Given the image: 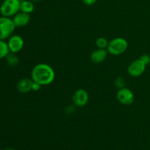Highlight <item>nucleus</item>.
<instances>
[{"label":"nucleus","mask_w":150,"mask_h":150,"mask_svg":"<svg viewBox=\"0 0 150 150\" xmlns=\"http://www.w3.org/2000/svg\"><path fill=\"white\" fill-rule=\"evenodd\" d=\"M33 81L41 86L49 85L55 79V72L52 67L45 63H40L33 67L31 73Z\"/></svg>","instance_id":"f257e3e1"},{"label":"nucleus","mask_w":150,"mask_h":150,"mask_svg":"<svg viewBox=\"0 0 150 150\" xmlns=\"http://www.w3.org/2000/svg\"><path fill=\"white\" fill-rule=\"evenodd\" d=\"M20 0H4L0 5V14L5 17L12 18L20 11Z\"/></svg>","instance_id":"f03ea898"},{"label":"nucleus","mask_w":150,"mask_h":150,"mask_svg":"<svg viewBox=\"0 0 150 150\" xmlns=\"http://www.w3.org/2000/svg\"><path fill=\"white\" fill-rule=\"evenodd\" d=\"M128 47L127 41L123 38H116L108 42L107 46L108 53L111 55L118 56L121 55L126 51Z\"/></svg>","instance_id":"7ed1b4c3"},{"label":"nucleus","mask_w":150,"mask_h":150,"mask_svg":"<svg viewBox=\"0 0 150 150\" xmlns=\"http://www.w3.org/2000/svg\"><path fill=\"white\" fill-rule=\"evenodd\" d=\"M16 26L13 18L1 16L0 17V40H5L13 35Z\"/></svg>","instance_id":"20e7f679"},{"label":"nucleus","mask_w":150,"mask_h":150,"mask_svg":"<svg viewBox=\"0 0 150 150\" xmlns=\"http://www.w3.org/2000/svg\"><path fill=\"white\" fill-rule=\"evenodd\" d=\"M146 67V65L144 63V62L140 59H138L130 63L127 67V73L131 77L137 78L144 73Z\"/></svg>","instance_id":"39448f33"},{"label":"nucleus","mask_w":150,"mask_h":150,"mask_svg":"<svg viewBox=\"0 0 150 150\" xmlns=\"http://www.w3.org/2000/svg\"><path fill=\"white\" fill-rule=\"evenodd\" d=\"M117 98L119 102L125 105H130L134 102L135 95L132 90L127 87L119 89L117 93Z\"/></svg>","instance_id":"423d86ee"},{"label":"nucleus","mask_w":150,"mask_h":150,"mask_svg":"<svg viewBox=\"0 0 150 150\" xmlns=\"http://www.w3.org/2000/svg\"><path fill=\"white\" fill-rule=\"evenodd\" d=\"M7 45L10 53L18 54L23 48L24 41L23 38L18 35H13L7 39Z\"/></svg>","instance_id":"0eeeda50"},{"label":"nucleus","mask_w":150,"mask_h":150,"mask_svg":"<svg viewBox=\"0 0 150 150\" xmlns=\"http://www.w3.org/2000/svg\"><path fill=\"white\" fill-rule=\"evenodd\" d=\"M73 102L76 106H85L88 103V102H89V94H88V92L85 89H78L73 94Z\"/></svg>","instance_id":"6e6552de"},{"label":"nucleus","mask_w":150,"mask_h":150,"mask_svg":"<svg viewBox=\"0 0 150 150\" xmlns=\"http://www.w3.org/2000/svg\"><path fill=\"white\" fill-rule=\"evenodd\" d=\"M31 20L30 15L19 11L13 17V21L16 27H23L26 26Z\"/></svg>","instance_id":"1a4fd4ad"},{"label":"nucleus","mask_w":150,"mask_h":150,"mask_svg":"<svg viewBox=\"0 0 150 150\" xmlns=\"http://www.w3.org/2000/svg\"><path fill=\"white\" fill-rule=\"evenodd\" d=\"M108 55V51L105 48H98L91 54V61L95 64H100L105 61Z\"/></svg>","instance_id":"9d476101"},{"label":"nucleus","mask_w":150,"mask_h":150,"mask_svg":"<svg viewBox=\"0 0 150 150\" xmlns=\"http://www.w3.org/2000/svg\"><path fill=\"white\" fill-rule=\"evenodd\" d=\"M32 84H33V80L32 79L24 78V79H21L18 82L17 89L21 93H28L32 90Z\"/></svg>","instance_id":"9b49d317"},{"label":"nucleus","mask_w":150,"mask_h":150,"mask_svg":"<svg viewBox=\"0 0 150 150\" xmlns=\"http://www.w3.org/2000/svg\"><path fill=\"white\" fill-rule=\"evenodd\" d=\"M34 10H35V5H34L33 2L32 1H29V0L21 1L20 11L30 14Z\"/></svg>","instance_id":"f8f14e48"},{"label":"nucleus","mask_w":150,"mask_h":150,"mask_svg":"<svg viewBox=\"0 0 150 150\" xmlns=\"http://www.w3.org/2000/svg\"><path fill=\"white\" fill-rule=\"evenodd\" d=\"M10 53L7 42L5 40H0V59H5L6 57Z\"/></svg>","instance_id":"ddd939ff"},{"label":"nucleus","mask_w":150,"mask_h":150,"mask_svg":"<svg viewBox=\"0 0 150 150\" xmlns=\"http://www.w3.org/2000/svg\"><path fill=\"white\" fill-rule=\"evenodd\" d=\"M5 59L7 64L10 67H16L19 63V59L17 56H16V54H13V53H10L6 57Z\"/></svg>","instance_id":"4468645a"},{"label":"nucleus","mask_w":150,"mask_h":150,"mask_svg":"<svg viewBox=\"0 0 150 150\" xmlns=\"http://www.w3.org/2000/svg\"><path fill=\"white\" fill-rule=\"evenodd\" d=\"M95 44H96L98 48H107L108 46V42L105 38H98L95 41Z\"/></svg>","instance_id":"2eb2a0df"},{"label":"nucleus","mask_w":150,"mask_h":150,"mask_svg":"<svg viewBox=\"0 0 150 150\" xmlns=\"http://www.w3.org/2000/svg\"><path fill=\"white\" fill-rule=\"evenodd\" d=\"M115 84L117 87H119L120 89L123 88L125 86V79L122 77H118L115 80Z\"/></svg>","instance_id":"dca6fc26"},{"label":"nucleus","mask_w":150,"mask_h":150,"mask_svg":"<svg viewBox=\"0 0 150 150\" xmlns=\"http://www.w3.org/2000/svg\"><path fill=\"white\" fill-rule=\"evenodd\" d=\"M139 59H140L142 61H143L144 63L146 66L150 64V56L149 54H143V55H142Z\"/></svg>","instance_id":"f3484780"},{"label":"nucleus","mask_w":150,"mask_h":150,"mask_svg":"<svg viewBox=\"0 0 150 150\" xmlns=\"http://www.w3.org/2000/svg\"><path fill=\"white\" fill-rule=\"evenodd\" d=\"M41 85L40 83H37V82L33 81V84H32V91H35V92H38L40 89Z\"/></svg>","instance_id":"a211bd4d"},{"label":"nucleus","mask_w":150,"mask_h":150,"mask_svg":"<svg viewBox=\"0 0 150 150\" xmlns=\"http://www.w3.org/2000/svg\"><path fill=\"white\" fill-rule=\"evenodd\" d=\"M83 2V4H85L87 6H91V5H93L95 4V3L97 2L98 0H82Z\"/></svg>","instance_id":"6ab92c4d"},{"label":"nucleus","mask_w":150,"mask_h":150,"mask_svg":"<svg viewBox=\"0 0 150 150\" xmlns=\"http://www.w3.org/2000/svg\"><path fill=\"white\" fill-rule=\"evenodd\" d=\"M3 150H15V149H13V148H7V149H4Z\"/></svg>","instance_id":"aec40b11"},{"label":"nucleus","mask_w":150,"mask_h":150,"mask_svg":"<svg viewBox=\"0 0 150 150\" xmlns=\"http://www.w3.org/2000/svg\"><path fill=\"white\" fill-rule=\"evenodd\" d=\"M29 1H38V0H29Z\"/></svg>","instance_id":"412c9836"}]
</instances>
